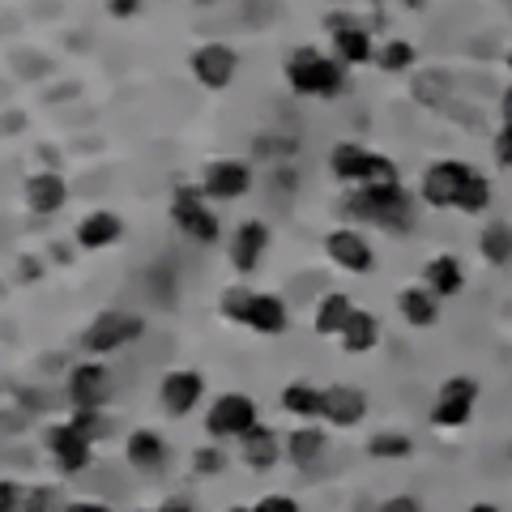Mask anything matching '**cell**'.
I'll return each mask as SVG.
<instances>
[{"label":"cell","instance_id":"obj_12","mask_svg":"<svg viewBox=\"0 0 512 512\" xmlns=\"http://www.w3.org/2000/svg\"><path fill=\"white\" fill-rule=\"evenodd\" d=\"M325 252H329V261L333 265H342L346 274H367V269L376 265V252H372V239H367L363 231H329L325 239Z\"/></svg>","mask_w":512,"mask_h":512},{"label":"cell","instance_id":"obj_36","mask_svg":"<svg viewBox=\"0 0 512 512\" xmlns=\"http://www.w3.org/2000/svg\"><path fill=\"white\" fill-rule=\"evenodd\" d=\"M22 500H26V495H22L18 483H0V512H26Z\"/></svg>","mask_w":512,"mask_h":512},{"label":"cell","instance_id":"obj_37","mask_svg":"<svg viewBox=\"0 0 512 512\" xmlns=\"http://www.w3.org/2000/svg\"><path fill=\"white\" fill-rule=\"evenodd\" d=\"M380 512H423V504L414 495H393V500L380 504Z\"/></svg>","mask_w":512,"mask_h":512},{"label":"cell","instance_id":"obj_6","mask_svg":"<svg viewBox=\"0 0 512 512\" xmlns=\"http://www.w3.org/2000/svg\"><path fill=\"white\" fill-rule=\"evenodd\" d=\"M252 427H256V402L248 393H222L205 410V431L214 440H244Z\"/></svg>","mask_w":512,"mask_h":512},{"label":"cell","instance_id":"obj_33","mask_svg":"<svg viewBox=\"0 0 512 512\" xmlns=\"http://www.w3.org/2000/svg\"><path fill=\"white\" fill-rule=\"evenodd\" d=\"M192 470H197L201 478H218L222 470H227V457H222L218 444H205V448H197V457H192Z\"/></svg>","mask_w":512,"mask_h":512},{"label":"cell","instance_id":"obj_21","mask_svg":"<svg viewBox=\"0 0 512 512\" xmlns=\"http://www.w3.org/2000/svg\"><path fill=\"white\" fill-rule=\"evenodd\" d=\"M73 235H77V244H82L86 252H99V248L120 244L124 222H120V214H111V210H94V214H86L82 222H77Z\"/></svg>","mask_w":512,"mask_h":512},{"label":"cell","instance_id":"obj_5","mask_svg":"<svg viewBox=\"0 0 512 512\" xmlns=\"http://www.w3.org/2000/svg\"><path fill=\"white\" fill-rule=\"evenodd\" d=\"M205 201L210 197L201 192V184L175 188V197H171V222L192 239V244H218V235H222V222Z\"/></svg>","mask_w":512,"mask_h":512},{"label":"cell","instance_id":"obj_19","mask_svg":"<svg viewBox=\"0 0 512 512\" xmlns=\"http://www.w3.org/2000/svg\"><path fill=\"white\" fill-rule=\"evenodd\" d=\"M64 201H69V184L60 171H39L26 180V205L35 214H60Z\"/></svg>","mask_w":512,"mask_h":512},{"label":"cell","instance_id":"obj_17","mask_svg":"<svg viewBox=\"0 0 512 512\" xmlns=\"http://www.w3.org/2000/svg\"><path fill=\"white\" fill-rule=\"evenodd\" d=\"M282 453H286V444L278 440V431L261 427V423L239 440V457H244V466H252V470H274L282 461Z\"/></svg>","mask_w":512,"mask_h":512},{"label":"cell","instance_id":"obj_14","mask_svg":"<svg viewBox=\"0 0 512 512\" xmlns=\"http://www.w3.org/2000/svg\"><path fill=\"white\" fill-rule=\"evenodd\" d=\"M111 393V376L103 363H77L69 372V406L73 410H103Z\"/></svg>","mask_w":512,"mask_h":512},{"label":"cell","instance_id":"obj_32","mask_svg":"<svg viewBox=\"0 0 512 512\" xmlns=\"http://www.w3.org/2000/svg\"><path fill=\"white\" fill-rule=\"evenodd\" d=\"M252 299H256V291H248V286H227L222 299H218V308H222V316H227V320H239V325H244Z\"/></svg>","mask_w":512,"mask_h":512},{"label":"cell","instance_id":"obj_22","mask_svg":"<svg viewBox=\"0 0 512 512\" xmlns=\"http://www.w3.org/2000/svg\"><path fill=\"white\" fill-rule=\"evenodd\" d=\"M440 303L444 299H436L427 286H406V291L397 295V312H402L410 329H431L440 320Z\"/></svg>","mask_w":512,"mask_h":512},{"label":"cell","instance_id":"obj_27","mask_svg":"<svg viewBox=\"0 0 512 512\" xmlns=\"http://www.w3.org/2000/svg\"><path fill=\"white\" fill-rule=\"evenodd\" d=\"M286 457L295 461L299 470H312L320 457H325V431L320 427H299V431H291V440H286Z\"/></svg>","mask_w":512,"mask_h":512},{"label":"cell","instance_id":"obj_11","mask_svg":"<svg viewBox=\"0 0 512 512\" xmlns=\"http://www.w3.org/2000/svg\"><path fill=\"white\" fill-rule=\"evenodd\" d=\"M248 188H252V171H248V163H239V158H218V163L201 171V192L210 201H235V197H244Z\"/></svg>","mask_w":512,"mask_h":512},{"label":"cell","instance_id":"obj_2","mask_svg":"<svg viewBox=\"0 0 512 512\" xmlns=\"http://www.w3.org/2000/svg\"><path fill=\"white\" fill-rule=\"evenodd\" d=\"M342 73L346 64L338 56L316 52V47H295L291 60H286V82L303 99H333L342 90Z\"/></svg>","mask_w":512,"mask_h":512},{"label":"cell","instance_id":"obj_41","mask_svg":"<svg viewBox=\"0 0 512 512\" xmlns=\"http://www.w3.org/2000/svg\"><path fill=\"white\" fill-rule=\"evenodd\" d=\"M154 512H192V504L188 500H167V504H158Z\"/></svg>","mask_w":512,"mask_h":512},{"label":"cell","instance_id":"obj_18","mask_svg":"<svg viewBox=\"0 0 512 512\" xmlns=\"http://www.w3.org/2000/svg\"><path fill=\"white\" fill-rule=\"evenodd\" d=\"M423 286L436 299H453V295H461V286H466V265H461L453 252L431 256L427 269H423Z\"/></svg>","mask_w":512,"mask_h":512},{"label":"cell","instance_id":"obj_1","mask_svg":"<svg viewBox=\"0 0 512 512\" xmlns=\"http://www.w3.org/2000/svg\"><path fill=\"white\" fill-rule=\"evenodd\" d=\"M423 201L431 210H461V214H483L491 205V180L478 175L470 163L461 158H444L431 163L423 175Z\"/></svg>","mask_w":512,"mask_h":512},{"label":"cell","instance_id":"obj_42","mask_svg":"<svg viewBox=\"0 0 512 512\" xmlns=\"http://www.w3.org/2000/svg\"><path fill=\"white\" fill-rule=\"evenodd\" d=\"M466 512H500V508H495V504H487V500H478V504H470Z\"/></svg>","mask_w":512,"mask_h":512},{"label":"cell","instance_id":"obj_15","mask_svg":"<svg viewBox=\"0 0 512 512\" xmlns=\"http://www.w3.org/2000/svg\"><path fill=\"white\" fill-rule=\"evenodd\" d=\"M269 248V227L261 218H248L239 222L235 235H231V265L239 269V274H252L256 265H261V256Z\"/></svg>","mask_w":512,"mask_h":512},{"label":"cell","instance_id":"obj_34","mask_svg":"<svg viewBox=\"0 0 512 512\" xmlns=\"http://www.w3.org/2000/svg\"><path fill=\"white\" fill-rule=\"evenodd\" d=\"M252 512H299V500L295 495H282V491H269L252 504Z\"/></svg>","mask_w":512,"mask_h":512},{"label":"cell","instance_id":"obj_35","mask_svg":"<svg viewBox=\"0 0 512 512\" xmlns=\"http://www.w3.org/2000/svg\"><path fill=\"white\" fill-rule=\"evenodd\" d=\"M26 512H64V504H56V495L39 487V491L26 495Z\"/></svg>","mask_w":512,"mask_h":512},{"label":"cell","instance_id":"obj_3","mask_svg":"<svg viewBox=\"0 0 512 512\" xmlns=\"http://www.w3.org/2000/svg\"><path fill=\"white\" fill-rule=\"evenodd\" d=\"M350 214L363 218V222H376L384 231H406L414 222V210H410V197L402 180L393 184H367L350 197Z\"/></svg>","mask_w":512,"mask_h":512},{"label":"cell","instance_id":"obj_38","mask_svg":"<svg viewBox=\"0 0 512 512\" xmlns=\"http://www.w3.org/2000/svg\"><path fill=\"white\" fill-rule=\"evenodd\" d=\"M495 158H500V163H512V124H504V133L495 137Z\"/></svg>","mask_w":512,"mask_h":512},{"label":"cell","instance_id":"obj_28","mask_svg":"<svg viewBox=\"0 0 512 512\" xmlns=\"http://www.w3.org/2000/svg\"><path fill=\"white\" fill-rule=\"evenodd\" d=\"M350 312H355V303H350L346 295H325L316 303V333L320 338H338V333L346 329V320H350Z\"/></svg>","mask_w":512,"mask_h":512},{"label":"cell","instance_id":"obj_44","mask_svg":"<svg viewBox=\"0 0 512 512\" xmlns=\"http://www.w3.org/2000/svg\"><path fill=\"white\" fill-rule=\"evenodd\" d=\"M227 512H252V508H244V504H235V508H227Z\"/></svg>","mask_w":512,"mask_h":512},{"label":"cell","instance_id":"obj_9","mask_svg":"<svg viewBox=\"0 0 512 512\" xmlns=\"http://www.w3.org/2000/svg\"><path fill=\"white\" fill-rule=\"evenodd\" d=\"M133 338H141V316L111 308V312H103V316H99V320H94V325L86 329L82 346L90 350V355H111V350L128 346Z\"/></svg>","mask_w":512,"mask_h":512},{"label":"cell","instance_id":"obj_8","mask_svg":"<svg viewBox=\"0 0 512 512\" xmlns=\"http://www.w3.org/2000/svg\"><path fill=\"white\" fill-rule=\"evenodd\" d=\"M478 402V380L474 376H453L440 384L436 406H431V423L436 427H466Z\"/></svg>","mask_w":512,"mask_h":512},{"label":"cell","instance_id":"obj_10","mask_svg":"<svg viewBox=\"0 0 512 512\" xmlns=\"http://www.w3.org/2000/svg\"><path fill=\"white\" fill-rule=\"evenodd\" d=\"M188 69L205 90H227L235 82V73H239V56L227 43H201L197 52H192Z\"/></svg>","mask_w":512,"mask_h":512},{"label":"cell","instance_id":"obj_24","mask_svg":"<svg viewBox=\"0 0 512 512\" xmlns=\"http://www.w3.org/2000/svg\"><path fill=\"white\" fill-rule=\"evenodd\" d=\"M282 410L286 414H295V419H320L325 414V389H316V384L308 380H295V384H286L282 389Z\"/></svg>","mask_w":512,"mask_h":512},{"label":"cell","instance_id":"obj_13","mask_svg":"<svg viewBox=\"0 0 512 512\" xmlns=\"http://www.w3.org/2000/svg\"><path fill=\"white\" fill-rule=\"evenodd\" d=\"M201 397H205V380L197 372H188V367H180V372H167L163 384H158V402H163V410L171 414V419H184V414H192Z\"/></svg>","mask_w":512,"mask_h":512},{"label":"cell","instance_id":"obj_43","mask_svg":"<svg viewBox=\"0 0 512 512\" xmlns=\"http://www.w3.org/2000/svg\"><path fill=\"white\" fill-rule=\"evenodd\" d=\"M397 5H406V9H423L427 0H397Z\"/></svg>","mask_w":512,"mask_h":512},{"label":"cell","instance_id":"obj_30","mask_svg":"<svg viewBox=\"0 0 512 512\" xmlns=\"http://www.w3.org/2000/svg\"><path fill=\"white\" fill-rule=\"evenodd\" d=\"M410 436H402V431H380V436H372L367 440V453L372 457H380V461H402V457H410Z\"/></svg>","mask_w":512,"mask_h":512},{"label":"cell","instance_id":"obj_16","mask_svg":"<svg viewBox=\"0 0 512 512\" xmlns=\"http://www.w3.org/2000/svg\"><path fill=\"white\" fill-rule=\"evenodd\" d=\"M367 414V397L355 389V384H329L325 389V414L320 419L333 427H359Z\"/></svg>","mask_w":512,"mask_h":512},{"label":"cell","instance_id":"obj_40","mask_svg":"<svg viewBox=\"0 0 512 512\" xmlns=\"http://www.w3.org/2000/svg\"><path fill=\"white\" fill-rule=\"evenodd\" d=\"M137 9H141V0H111V13H116V18H133Z\"/></svg>","mask_w":512,"mask_h":512},{"label":"cell","instance_id":"obj_25","mask_svg":"<svg viewBox=\"0 0 512 512\" xmlns=\"http://www.w3.org/2000/svg\"><path fill=\"white\" fill-rule=\"evenodd\" d=\"M244 325L265 333V338H278V333H286V303L278 295H256Z\"/></svg>","mask_w":512,"mask_h":512},{"label":"cell","instance_id":"obj_23","mask_svg":"<svg viewBox=\"0 0 512 512\" xmlns=\"http://www.w3.org/2000/svg\"><path fill=\"white\" fill-rule=\"evenodd\" d=\"M376 342H380V320L372 312L355 308L346 320V329L338 333V346L346 350V355H367V350H376Z\"/></svg>","mask_w":512,"mask_h":512},{"label":"cell","instance_id":"obj_7","mask_svg":"<svg viewBox=\"0 0 512 512\" xmlns=\"http://www.w3.org/2000/svg\"><path fill=\"white\" fill-rule=\"evenodd\" d=\"M43 444H47V453H52V461H56V470H60V474L86 470V466H90V457H94V440H90L73 419H69V423L47 427V431H43Z\"/></svg>","mask_w":512,"mask_h":512},{"label":"cell","instance_id":"obj_4","mask_svg":"<svg viewBox=\"0 0 512 512\" xmlns=\"http://www.w3.org/2000/svg\"><path fill=\"white\" fill-rule=\"evenodd\" d=\"M329 167H333V175H338V180L363 184V188H367V184H393V180H397V167L389 163V158L363 150V146H355V141H342V146H333Z\"/></svg>","mask_w":512,"mask_h":512},{"label":"cell","instance_id":"obj_39","mask_svg":"<svg viewBox=\"0 0 512 512\" xmlns=\"http://www.w3.org/2000/svg\"><path fill=\"white\" fill-rule=\"evenodd\" d=\"M64 512H111V508L99 504V500H69V504H64Z\"/></svg>","mask_w":512,"mask_h":512},{"label":"cell","instance_id":"obj_20","mask_svg":"<svg viewBox=\"0 0 512 512\" xmlns=\"http://www.w3.org/2000/svg\"><path fill=\"white\" fill-rule=\"evenodd\" d=\"M124 457H128V466H133V470H141V474H158V470L167 466V440L158 436V431L141 427V431H133V436H128Z\"/></svg>","mask_w":512,"mask_h":512},{"label":"cell","instance_id":"obj_26","mask_svg":"<svg viewBox=\"0 0 512 512\" xmlns=\"http://www.w3.org/2000/svg\"><path fill=\"white\" fill-rule=\"evenodd\" d=\"M333 56L342 64H367V60H376V43L363 26H342V30H333Z\"/></svg>","mask_w":512,"mask_h":512},{"label":"cell","instance_id":"obj_29","mask_svg":"<svg viewBox=\"0 0 512 512\" xmlns=\"http://www.w3.org/2000/svg\"><path fill=\"white\" fill-rule=\"evenodd\" d=\"M478 252L487 265H508L512 261V222H487L478 235Z\"/></svg>","mask_w":512,"mask_h":512},{"label":"cell","instance_id":"obj_31","mask_svg":"<svg viewBox=\"0 0 512 512\" xmlns=\"http://www.w3.org/2000/svg\"><path fill=\"white\" fill-rule=\"evenodd\" d=\"M376 64L384 73H406L414 64V47L406 39H389L384 47H376Z\"/></svg>","mask_w":512,"mask_h":512}]
</instances>
